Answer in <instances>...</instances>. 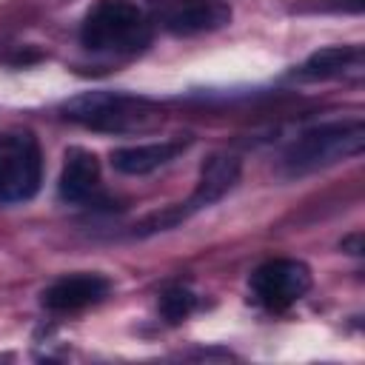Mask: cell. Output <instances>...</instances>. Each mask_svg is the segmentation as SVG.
<instances>
[{
    "label": "cell",
    "mask_w": 365,
    "mask_h": 365,
    "mask_svg": "<svg viewBox=\"0 0 365 365\" xmlns=\"http://www.w3.org/2000/svg\"><path fill=\"white\" fill-rule=\"evenodd\" d=\"M194 308H197V297H194V291L185 288V285H171V288H165L163 297H160V314H163V319L171 322V325L188 319Z\"/></svg>",
    "instance_id": "12"
},
{
    "label": "cell",
    "mask_w": 365,
    "mask_h": 365,
    "mask_svg": "<svg viewBox=\"0 0 365 365\" xmlns=\"http://www.w3.org/2000/svg\"><path fill=\"white\" fill-rule=\"evenodd\" d=\"M240 160L234 154H211L202 168H200V177H197V185H194V194L180 205V208H168L157 217H151L145 225H151L148 231H163V228H171L177 222H182L188 214L200 211V208H208L214 202H220L237 182H240Z\"/></svg>",
    "instance_id": "6"
},
{
    "label": "cell",
    "mask_w": 365,
    "mask_h": 365,
    "mask_svg": "<svg viewBox=\"0 0 365 365\" xmlns=\"http://www.w3.org/2000/svg\"><path fill=\"white\" fill-rule=\"evenodd\" d=\"M185 145H188L185 140H163V143H143V145L114 148L111 151V165L120 174L143 177V174H151V171L163 168L165 163H171L177 154H182Z\"/></svg>",
    "instance_id": "10"
},
{
    "label": "cell",
    "mask_w": 365,
    "mask_h": 365,
    "mask_svg": "<svg viewBox=\"0 0 365 365\" xmlns=\"http://www.w3.org/2000/svg\"><path fill=\"white\" fill-rule=\"evenodd\" d=\"M362 71V48L359 46H328L314 51L302 66L299 77L302 80H334Z\"/></svg>",
    "instance_id": "11"
},
{
    "label": "cell",
    "mask_w": 365,
    "mask_h": 365,
    "mask_svg": "<svg viewBox=\"0 0 365 365\" xmlns=\"http://www.w3.org/2000/svg\"><path fill=\"white\" fill-rule=\"evenodd\" d=\"M151 40V23L145 11L131 0H97L80 26V43L88 51L131 54Z\"/></svg>",
    "instance_id": "3"
},
{
    "label": "cell",
    "mask_w": 365,
    "mask_h": 365,
    "mask_svg": "<svg viewBox=\"0 0 365 365\" xmlns=\"http://www.w3.org/2000/svg\"><path fill=\"white\" fill-rule=\"evenodd\" d=\"M100 191V163L91 151L71 145L66 151V163L57 180V197L63 202H91Z\"/></svg>",
    "instance_id": "9"
},
{
    "label": "cell",
    "mask_w": 365,
    "mask_h": 365,
    "mask_svg": "<svg viewBox=\"0 0 365 365\" xmlns=\"http://www.w3.org/2000/svg\"><path fill=\"white\" fill-rule=\"evenodd\" d=\"M43 154L31 131L0 134V202H26L40 191Z\"/></svg>",
    "instance_id": "4"
},
{
    "label": "cell",
    "mask_w": 365,
    "mask_h": 365,
    "mask_svg": "<svg viewBox=\"0 0 365 365\" xmlns=\"http://www.w3.org/2000/svg\"><path fill=\"white\" fill-rule=\"evenodd\" d=\"M311 285H314L311 268L302 259H291V257H277L262 262L248 279L254 302L274 314L297 305L311 291Z\"/></svg>",
    "instance_id": "5"
},
{
    "label": "cell",
    "mask_w": 365,
    "mask_h": 365,
    "mask_svg": "<svg viewBox=\"0 0 365 365\" xmlns=\"http://www.w3.org/2000/svg\"><path fill=\"white\" fill-rule=\"evenodd\" d=\"M63 117L106 134H134L151 131L163 123V108L145 97L123 91H83L63 103Z\"/></svg>",
    "instance_id": "1"
},
{
    "label": "cell",
    "mask_w": 365,
    "mask_h": 365,
    "mask_svg": "<svg viewBox=\"0 0 365 365\" xmlns=\"http://www.w3.org/2000/svg\"><path fill=\"white\" fill-rule=\"evenodd\" d=\"M231 20V6L222 0H177L163 11V29L177 37L217 31Z\"/></svg>",
    "instance_id": "8"
},
{
    "label": "cell",
    "mask_w": 365,
    "mask_h": 365,
    "mask_svg": "<svg viewBox=\"0 0 365 365\" xmlns=\"http://www.w3.org/2000/svg\"><path fill=\"white\" fill-rule=\"evenodd\" d=\"M362 148H365V123L359 117L322 123L302 131L285 148L282 168L291 177H302V174H314L319 168L336 165L342 160H351L362 154Z\"/></svg>",
    "instance_id": "2"
},
{
    "label": "cell",
    "mask_w": 365,
    "mask_h": 365,
    "mask_svg": "<svg viewBox=\"0 0 365 365\" xmlns=\"http://www.w3.org/2000/svg\"><path fill=\"white\" fill-rule=\"evenodd\" d=\"M111 291V279L103 277V274H91V271H77V274H66L60 279H54L40 302L43 308L48 311H57V314H71V311H83L88 305H97L108 297Z\"/></svg>",
    "instance_id": "7"
},
{
    "label": "cell",
    "mask_w": 365,
    "mask_h": 365,
    "mask_svg": "<svg viewBox=\"0 0 365 365\" xmlns=\"http://www.w3.org/2000/svg\"><path fill=\"white\" fill-rule=\"evenodd\" d=\"M342 248H351L348 254H362V234L356 231V234L345 237V240H342Z\"/></svg>",
    "instance_id": "13"
}]
</instances>
